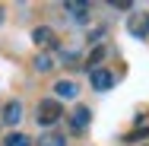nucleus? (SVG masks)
Returning a JSON list of instances; mask_svg holds the SVG:
<instances>
[{"instance_id": "14", "label": "nucleus", "mask_w": 149, "mask_h": 146, "mask_svg": "<svg viewBox=\"0 0 149 146\" xmlns=\"http://www.w3.org/2000/svg\"><path fill=\"white\" fill-rule=\"evenodd\" d=\"M0 26H3V10H0Z\"/></svg>"}, {"instance_id": "8", "label": "nucleus", "mask_w": 149, "mask_h": 146, "mask_svg": "<svg viewBox=\"0 0 149 146\" xmlns=\"http://www.w3.org/2000/svg\"><path fill=\"white\" fill-rule=\"evenodd\" d=\"M63 10H70L76 22H86L89 19V3H63Z\"/></svg>"}, {"instance_id": "13", "label": "nucleus", "mask_w": 149, "mask_h": 146, "mask_svg": "<svg viewBox=\"0 0 149 146\" xmlns=\"http://www.w3.org/2000/svg\"><path fill=\"white\" fill-rule=\"evenodd\" d=\"M102 57H105V48H95V51H92V57L86 60V67H89V70H92V64H98V60H102Z\"/></svg>"}, {"instance_id": "2", "label": "nucleus", "mask_w": 149, "mask_h": 146, "mask_svg": "<svg viewBox=\"0 0 149 146\" xmlns=\"http://www.w3.org/2000/svg\"><path fill=\"white\" fill-rule=\"evenodd\" d=\"M127 32H130L133 38H149V13H146V10L130 13V19H127Z\"/></svg>"}, {"instance_id": "9", "label": "nucleus", "mask_w": 149, "mask_h": 146, "mask_svg": "<svg viewBox=\"0 0 149 146\" xmlns=\"http://www.w3.org/2000/svg\"><path fill=\"white\" fill-rule=\"evenodd\" d=\"M3 146H32V140L26 133H6L3 137Z\"/></svg>"}, {"instance_id": "12", "label": "nucleus", "mask_w": 149, "mask_h": 146, "mask_svg": "<svg viewBox=\"0 0 149 146\" xmlns=\"http://www.w3.org/2000/svg\"><path fill=\"white\" fill-rule=\"evenodd\" d=\"M149 137V127H140V130H133L130 137H127V143H133V140H146Z\"/></svg>"}, {"instance_id": "3", "label": "nucleus", "mask_w": 149, "mask_h": 146, "mask_svg": "<svg viewBox=\"0 0 149 146\" xmlns=\"http://www.w3.org/2000/svg\"><path fill=\"white\" fill-rule=\"evenodd\" d=\"M89 83H92L95 92H108V89L114 86V73L105 70V67H92L89 70Z\"/></svg>"}, {"instance_id": "5", "label": "nucleus", "mask_w": 149, "mask_h": 146, "mask_svg": "<svg viewBox=\"0 0 149 146\" xmlns=\"http://www.w3.org/2000/svg\"><path fill=\"white\" fill-rule=\"evenodd\" d=\"M3 124H6V127H13V124H19V121H22V102H16V98H13V102H6V105H3Z\"/></svg>"}, {"instance_id": "6", "label": "nucleus", "mask_w": 149, "mask_h": 146, "mask_svg": "<svg viewBox=\"0 0 149 146\" xmlns=\"http://www.w3.org/2000/svg\"><path fill=\"white\" fill-rule=\"evenodd\" d=\"M89 121H92V111L86 108V105H79V108H76L73 115H70V127H73L76 133H83V130L89 127Z\"/></svg>"}, {"instance_id": "7", "label": "nucleus", "mask_w": 149, "mask_h": 146, "mask_svg": "<svg viewBox=\"0 0 149 146\" xmlns=\"http://www.w3.org/2000/svg\"><path fill=\"white\" fill-rule=\"evenodd\" d=\"M76 92H79V89H76V83H73V80H57V83H54V98H76Z\"/></svg>"}, {"instance_id": "11", "label": "nucleus", "mask_w": 149, "mask_h": 146, "mask_svg": "<svg viewBox=\"0 0 149 146\" xmlns=\"http://www.w3.org/2000/svg\"><path fill=\"white\" fill-rule=\"evenodd\" d=\"M38 146H67V140H63L60 133H45V137L38 140Z\"/></svg>"}, {"instance_id": "10", "label": "nucleus", "mask_w": 149, "mask_h": 146, "mask_svg": "<svg viewBox=\"0 0 149 146\" xmlns=\"http://www.w3.org/2000/svg\"><path fill=\"white\" fill-rule=\"evenodd\" d=\"M51 67H54V57H51V54H38V57H35V70H38V73H48Z\"/></svg>"}, {"instance_id": "4", "label": "nucleus", "mask_w": 149, "mask_h": 146, "mask_svg": "<svg viewBox=\"0 0 149 146\" xmlns=\"http://www.w3.org/2000/svg\"><path fill=\"white\" fill-rule=\"evenodd\" d=\"M32 41H35L38 48H57V35H54V29H48V26L32 29Z\"/></svg>"}, {"instance_id": "1", "label": "nucleus", "mask_w": 149, "mask_h": 146, "mask_svg": "<svg viewBox=\"0 0 149 146\" xmlns=\"http://www.w3.org/2000/svg\"><path fill=\"white\" fill-rule=\"evenodd\" d=\"M38 124L41 127H51V124H57L60 117H63V108H60L57 98H45V102H38Z\"/></svg>"}]
</instances>
